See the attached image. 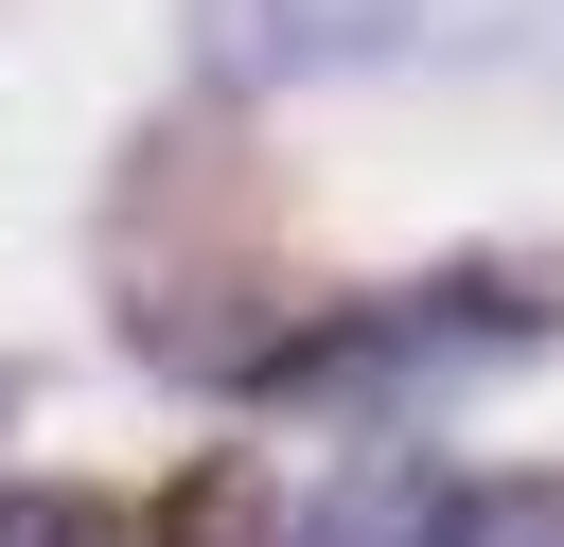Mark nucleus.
<instances>
[{
    "label": "nucleus",
    "instance_id": "4",
    "mask_svg": "<svg viewBox=\"0 0 564 547\" xmlns=\"http://www.w3.org/2000/svg\"><path fill=\"white\" fill-rule=\"evenodd\" d=\"M159 547H300V512H282V476L229 441V459H194V476L159 494Z\"/></svg>",
    "mask_w": 564,
    "mask_h": 547
},
{
    "label": "nucleus",
    "instance_id": "6",
    "mask_svg": "<svg viewBox=\"0 0 564 547\" xmlns=\"http://www.w3.org/2000/svg\"><path fill=\"white\" fill-rule=\"evenodd\" d=\"M0 547H159L123 494H0Z\"/></svg>",
    "mask_w": 564,
    "mask_h": 547
},
{
    "label": "nucleus",
    "instance_id": "3",
    "mask_svg": "<svg viewBox=\"0 0 564 547\" xmlns=\"http://www.w3.org/2000/svg\"><path fill=\"white\" fill-rule=\"evenodd\" d=\"M441 512H458V476H441L423 441H370V459L300 512V547H441Z\"/></svg>",
    "mask_w": 564,
    "mask_h": 547
},
{
    "label": "nucleus",
    "instance_id": "2",
    "mask_svg": "<svg viewBox=\"0 0 564 547\" xmlns=\"http://www.w3.org/2000/svg\"><path fill=\"white\" fill-rule=\"evenodd\" d=\"M423 35V0H194V71L229 106H282V88H335V71H388Z\"/></svg>",
    "mask_w": 564,
    "mask_h": 547
},
{
    "label": "nucleus",
    "instance_id": "5",
    "mask_svg": "<svg viewBox=\"0 0 564 547\" xmlns=\"http://www.w3.org/2000/svg\"><path fill=\"white\" fill-rule=\"evenodd\" d=\"M441 547H564V494H546V476H476V494L441 512Z\"/></svg>",
    "mask_w": 564,
    "mask_h": 547
},
{
    "label": "nucleus",
    "instance_id": "1",
    "mask_svg": "<svg viewBox=\"0 0 564 547\" xmlns=\"http://www.w3.org/2000/svg\"><path fill=\"white\" fill-rule=\"evenodd\" d=\"M546 335V300L511 282V265H441V282H388V300H317V318H282V353L247 371L264 406H370V423H405L423 388H458V371H511Z\"/></svg>",
    "mask_w": 564,
    "mask_h": 547
}]
</instances>
